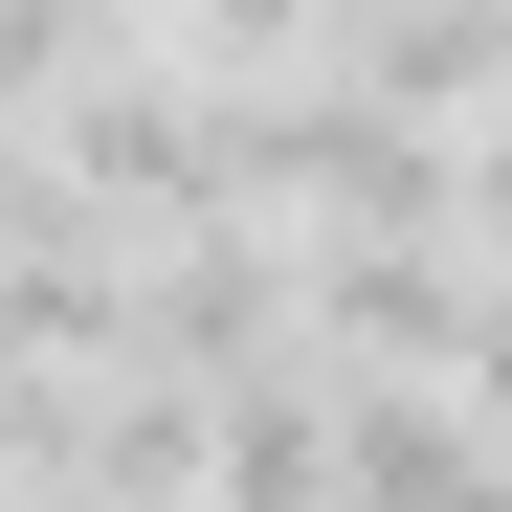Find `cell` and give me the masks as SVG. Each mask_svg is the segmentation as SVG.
<instances>
[{
    "label": "cell",
    "mask_w": 512,
    "mask_h": 512,
    "mask_svg": "<svg viewBox=\"0 0 512 512\" xmlns=\"http://www.w3.org/2000/svg\"><path fill=\"white\" fill-rule=\"evenodd\" d=\"M357 490V423H334V379H223V446H201V512H334Z\"/></svg>",
    "instance_id": "6da1fadb"
},
{
    "label": "cell",
    "mask_w": 512,
    "mask_h": 512,
    "mask_svg": "<svg viewBox=\"0 0 512 512\" xmlns=\"http://www.w3.org/2000/svg\"><path fill=\"white\" fill-rule=\"evenodd\" d=\"M334 423H357V490H334V512H512V446H490L446 379H401V401H334Z\"/></svg>",
    "instance_id": "7a4b0ae2"
},
{
    "label": "cell",
    "mask_w": 512,
    "mask_h": 512,
    "mask_svg": "<svg viewBox=\"0 0 512 512\" xmlns=\"http://www.w3.org/2000/svg\"><path fill=\"white\" fill-rule=\"evenodd\" d=\"M67 512H90V490H67Z\"/></svg>",
    "instance_id": "3957f363"
}]
</instances>
